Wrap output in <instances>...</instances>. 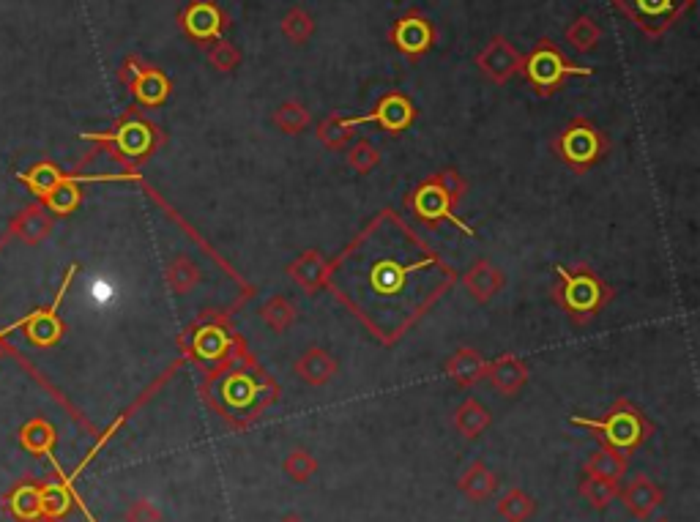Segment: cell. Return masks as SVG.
<instances>
[{"instance_id":"obj_15","label":"cell","mask_w":700,"mask_h":522,"mask_svg":"<svg viewBox=\"0 0 700 522\" xmlns=\"http://www.w3.org/2000/svg\"><path fill=\"white\" fill-rule=\"evenodd\" d=\"M567 154L575 159H588L594 154V134L591 132H572L567 137Z\"/></svg>"},{"instance_id":"obj_18","label":"cell","mask_w":700,"mask_h":522,"mask_svg":"<svg viewBox=\"0 0 700 522\" xmlns=\"http://www.w3.org/2000/svg\"><path fill=\"white\" fill-rule=\"evenodd\" d=\"M670 6H673V0H638V9L649 17L665 14V11H670Z\"/></svg>"},{"instance_id":"obj_11","label":"cell","mask_w":700,"mask_h":522,"mask_svg":"<svg viewBox=\"0 0 700 522\" xmlns=\"http://www.w3.org/2000/svg\"><path fill=\"white\" fill-rule=\"evenodd\" d=\"M498 512L504 514L509 522H523L528 514L534 512V501L528 495H523V492H509L504 501H501V506H498Z\"/></svg>"},{"instance_id":"obj_1","label":"cell","mask_w":700,"mask_h":522,"mask_svg":"<svg viewBox=\"0 0 700 522\" xmlns=\"http://www.w3.org/2000/svg\"><path fill=\"white\" fill-rule=\"evenodd\" d=\"M525 72H528V77H531L534 85H539V88H550V85H558V82L564 80L567 74H591V69L572 66V63L564 61L556 50H550V47H539V50L528 58Z\"/></svg>"},{"instance_id":"obj_8","label":"cell","mask_w":700,"mask_h":522,"mask_svg":"<svg viewBox=\"0 0 700 522\" xmlns=\"http://www.w3.org/2000/svg\"><path fill=\"white\" fill-rule=\"evenodd\" d=\"M9 509L14 512V517L22 522H31L36 520L39 514H42V501H39V490L36 487H17L14 490V495H11L9 501Z\"/></svg>"},{"instance_id":"obj_19","label":"cell","mask_w":700,"mask_h":522,"mask_svg":"<svg viewBox=\"0 0 700 522\" xmlns=\"http://www.w3.org/2000/svg\"><path fill=\"white\" fill-rule=\"evenodd\" d=\"M285 522H299V520H296V517H290V520H285Z\"/></svg>"},{"instance_id":"obj_13","label":"cell","mask_w":700,"mask_h":522,"mask_svg":"<svg viewBox=\"0 0 700 522\" xmlns=\"http://www.w3.org/2000/svg\"><path fill=\"white\" fill-rule=\"evenodd\" d=\"M588 471L594 473V476H599V479H608V482H613L618 473L624 471V462L618 460L616 454L602 451V454H597V457H591V462H588Z\"/></svg>"},{"instance_id":"obj_3","label":"cell","mask_w":700,"mask_h":522,"mask_svg":"<svg viewBox=\"0 0 700 522\" xmlns=\"http://www.w3.org/2000/svg\"><path fill=\"white\" fill-rule=\"evenodd\" d=\"M411 115H413V107L408 104V99H402V96H386V99L378 104V110H375V113L364 115V118H353V121H345L342 126L350 129V126H359V123L378 121L383 123L389 132H394V129L408 126V123H411Z\"/></svg>"},{"instance_id":"obj_17","label":"cell","mask_w":700,"mask_h":522,"mask_svg":"<svg viewBox=\"0 0 700 522\" xmlns=\"http://www.w3.org/2000/svg\"><path fill=\"white\" fill-rule=\"evenodd\" d=\"M126 522H159V512H156L151 503H134L129 514H126Z\"/></svg>"},{"instance_id":"obj_10","label":"cell","mask_w":700,"mask_h":522,"mask_svg":"<svg viewBox=\"0 0 700 522\" xmlns=\"http://www.w3.org/2000/svg\"><path fill=\"white\" fill-rule=\"evenodd\" d=\"M558 274L572 285L569 287V301H572V307L575 309L594 307V301H597V285H594V282H588V279H577V282H572L564 268H558Z\"/></svg>"},{"instance_id":"obj_7","label":"cell","mask_w":700,"mask_h":522,"mask_svg":"<svg viewBox=\"0 0 700 522\" xmlns=\"http://www.w3.org/2000/svg\"><path fill=\"white\" fill-rule=\"evenodd\" d=\"M624 498H627L629 512L638 514V517H646L659 503V492L654 490V484H651L649 479H635V482L629 484Z\"/></svg>"},{"instance_id":"obj_16","label":"cell","mask_w":700,"mask_h":522,"mask_svg":"<svg viewBox=\"0 0 700 522\" xmlns=\"http://www.w3.org/2000/svg\"><path fill=\"white\" fill-rule=\"evenodd\" d=\"M285 471H288L296 482H304L309 473L315 471V460H312L309 454H304V451H296V454H290V460L285 462Z\"/></svg>"},{"instance_id":"obj_14","label":"cell","mask_w":700,"mask_h":522,"mask_svg":"<svg viewBox=\"0 0 700 522\" xmlns=\"http://www.w3.org/2000/svg\"><path fill=\"white\" fill-rule=\"evenodd\" d=\"M583 495H586V501L591 503V506L602 509V506H608L610 498L616 495V487H613V482H608V479H599V476H594L591 482L583 484Z\"/></svg>"},{"instance_id":"obj_9","label":"cell","mask_w":700,"mask_h":522,"mask_svg":"<svg viewBox=\"0 0 700 522\" xmlns=\"http://www.w3.org/2000/svg\"><path fill=\"white\" fill-rule=\"evenodd\" d=\"M419 200H424V203H433V208H424L422 214L424 216H443V219H449L452 225H457L460 230H463L465 236H474V230L471 227H465L460 219H454L452 214H449V208H446V197H443V192L438 189V186H424L422 192H419Z\"/></svg>"},{"instance_id":"obj_4","label":"cell","mask_w":700,"mask_h":522,"mask_svg":"<svg viewBox=\"0 0 700 522\" xmlns=\"http://www.w3.org/2000/svg\"><path fill=\"white\" fill-rule=\"evenodd\" d=\"M126 69L132 72V88L137 93V99L143 104H159L165 102L167 96V80L165 74L156 72V69H140L137 61L126 63Z\"/></svg>"},{"instance_id":"obj_5","label":"cell","mask_w":700,"mask_h":522,"mask_svg":"<svg viewBox=\"0 0 700 522\" xmlns=\"http://www.w3.org/2000/svg\"><path fill=\"white\" fill-rule=\"evenodd\" d=\"M433 41V28L422 17H408L394 28V44L408 55H419L430 47Z\"/></svg>"},{"instance_id":"obj_6","label":"cell","mask_w":700,"mask_h":522,"mask_svg":"<svg viewBox=\"0 0 700 522\" xmlns=\"http://www.w3.org/2000/svg\"><path fill=\"white\" fill-rule=\"evenodd\" d=\"M575 424H586V427H597V430L608 432L610 443L616 446H632L638 443V421L635 416H613L608 424H597V421H586V419H575Z\"/></svg>"},{"instance_id":"obj_2","label":"cell","mask_w":700,"mask_h":522,"mask_svg":"<svg viewBox=\"0 0 700 522\" xmlns=\"http://www.w3.org/2000/svg\"><path fill=\"white\" fill-rule=\"evenodd\" d=\"M181 22H184L186 33L200 41L217 39L219 33H222V14L217 11V6L203 3V0H200V3H192V6L186 9L184 17H181Z\"/></svg>"},{"instance_id":"obj_12","label":"cell","mask_w":700,"mask_h":522,"mask_svg":"<svg viewBox=\"0 0 700 522\" xmlns=\"http://www.w3.org/2000/svg\"><path fill=\"white\" fill-rule=\"evenodd\" d=\"M495 482L490 473L484 471L482 465H476V468H471L468 471V476L463 479V490L474 498V501H482V498H487L490 492H493Z\"/></svg>"}]
</instances>
